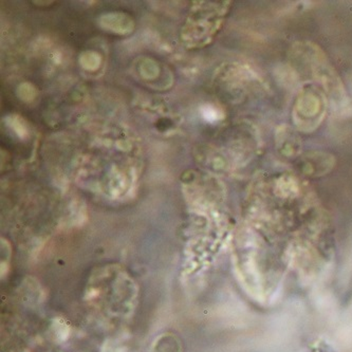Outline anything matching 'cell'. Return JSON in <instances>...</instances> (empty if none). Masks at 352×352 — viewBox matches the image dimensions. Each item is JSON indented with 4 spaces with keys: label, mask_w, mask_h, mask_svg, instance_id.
I'll return each mask as SVG.
<instances>
[{
    "label": "cell",
    "mask_w": 352,
    "mask_h": 352,
    "mask_svg": "<svg viewBox=\"0 0 352 352\" xmlns=\"http://www.w3.org/2000/svg\"><path fill=\"white\" fill-rule=\"evenodd\" d=\"M147 352H183L182 342L176 334L166 332L153 341Z\"/></svg>",
    "instance_id": "cell-1"
}]
</instances>
